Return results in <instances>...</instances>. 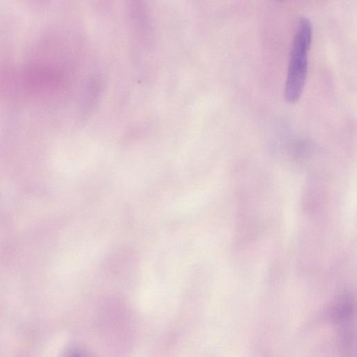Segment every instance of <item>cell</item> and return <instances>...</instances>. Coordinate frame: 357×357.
<instances>
[{
    "instance_id": "6da1fadb",
    "label": "cell",
    "mask_w": 357,
    "mask_h": 357,
    "mask_svg": "<svg viewBox=\"0 0 357 357\" xmlns=\"http://www.w3.org/2000/svg\"><path fill=\"white\" fill-rule=\"evenodd\" d=\"M312 38V26L306 17L300 18L291 46L284 88L286 100L294 102L300 98L307 72V54Z\"/></svg>"
},
{
    "instance_id": "7a4b0ae2",
    "label": "cell",
    "mask_w": 357,
    "mask_h": 357,
    "mask_svg": "<svg viewBox=\"0 0 357 357\" xmlns=\"http://www.w3.org/2000/svg\"><path fill=\"white\" fill-rule=\"evenodd\" d=\"M64 357H87L85 354L78 350H71L68 351Z\"/></svg>"
}]
</instances>
